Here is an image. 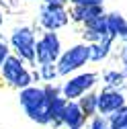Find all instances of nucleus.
<instances>
[{
	"label": "nucleus",
	"instance_id": "obj_1",
	"mask_svg": "<svg viewBox=\"0 0 127 129\" xmlns=\"http://www.w3.org/2000/svg\"><path fill=\"white\" fill-rule=\"evenodd\" d=\"M19 103L25 111V115L37 123V125H51V117L47 111V101H45V90L43 86L31 84L23 90H19Z\"/></svg>",
	"mask_w": 127,
	"mask_h": 129
},
{
	"label": "nucleus",
	"instance_id": "obj_2",
	"mask_svg": "<svg viewBox=\"0 0 127 129\" xmlns=\"http://www.w3.org/2000/svg\"><path fill=\"white\" fill-rule=\"evenodd\" d=\"M0 76L2 80L10 86V88H17V90H23L31 84H35L33 80V70L27 66V61L23 57H19L17 53H10L8 59L2 63L0 68Z\"/></svg>",
	"mask_w": 127,
	"mask_h": 129
},
{
	"label": "nucleus",
	"instance_id": "obj_3",
	"mask_svg": "<svg viewBox=\"0 0 127 129\" xmlns=\"http://www.w3.org/2000/svg\"><path fill=\"white\" fill-rule=\"evenodd\" d=\"M12 53H17L19 57H23L27 63L37 66V53H35V43H37V35L35 29L29 25H21L14 27L10 31V39H8Z\"/></svg>",
	"mask_w": 127,
	"mask_h": 129
},
{
	"label": "nucleus",
	"instance_id": "obj_4",
	"mask_svg": "<svg viewBox=\"0 0 127 129\" xmlns=\"http://www.w3.org/2000/svg\"><path fill=\"white\" fill-rule=\"evenodd\" d=\"M88 61H90V43L82 41L72 45L70 49H64L55 63H57L59 76H70L74 72H80Z\"/></svg>",
	"mask_w": 127,
	"mask_h": 129
},
{
	"label": "nucleus",
	"instance_id": "obj_5",
	"mask_svg": "<svg viewBox=\"0 0 127 129\" xmlns=\"http://www.w3.org/2000/svg\"><path fill=\"white\" fill-rule=\"evenodd\" d=\"M101 74L99 72H80L70 76L66 82L61 84V94L66 96L68 101H78L82 94H86L88 90H92L99 84Z\"/></svg>",
	"mask_w": 127,
	"mask_h": 129
},
{
	"label": "nucleus",
	"instance_id": "obj_6",
	"mask_svg": "<svg viewBox=\"0 0 127 129\" xmlns=\"http://www.w3.org/2000/svg\"><path fill=\"white\" fill-rule=\"evenodd\" d=\"M70 23V8L66 4H49L43 2L39 8V25L43 31H59Z\"/></svg>",
	"mask_w": 127,
	"mask_h": 129
},
{
	"label": "nucleus",
	"instance_id": "obj_7",
	"mask_svg": "<svg viewBox=\"0 0 127 129\" xmlns=\"http://www.w3.org/2000/svg\"><path fill=\"white\" fill-rule=\"evenodd\" d=\"M64 51L61 39L57 31H43L41 37L35 43V53H37V63H55Z\"/></svg>",
	"mask_w": 127,
	"mask_h": 129
},
{
	"label": "nucleus",
	"instance_id": "obj_8",
	"mask_svg": "<svg viewBox=\"0 0 127 129\" xmlns=\"http://www.w3.org/2000/svg\"><path fill=\"white\" fill-rule=\"evenodd\" d=\"M127 105V96L121 92V88H109L105 86L101 92H99V113L101 115H111L115 113L117 109L125 107Z\"/></svg>",
	"mask_w": 127,
	"mask_h": 129
},
{
	"label": "nucleus",
	"instance_id": "obj_9",
	"mask_svg": "<svg viewBox=\"0 0 127 129\" xmlns=\"http://www.w3.org/2000/svg\"><path fill=\"white\" fill-rule=\"evenodd\" d=\"M86 115L84 111L80 109L78 101H68L66 107H64V113H61V123L66 125L68 129H84V123H86Z\"/></svg>",
	"mask_w": 127,
	"mask_h": 129
},
{
	"label": "nucleus",
	"instance_id": "obj_10",
	"mask_svg": "<svg viewBox=\"0 0 127 129\" xmlns=\"http://www.w3.org/2000/svg\"><path fill=\"white\" fill-rule=\"evenodd\" d=\"M105 4H72L70 6V21L84 25L86 21L99 17V14H105Z\"/></svg>",
	"mask_w": 127,
	"mask_h": 129
},
{
	"label": "nucleus",
	"instance_id": "obj_11",
	"mask_svg": "<svg viewBox=\"0 0 127 129\" xmlns=\"http://www.w3.org/2000/svg\"><path fill=\"white\" fill-rule=\"evenodd\" d=\"M107 27H109V35L113 37L115 41L117 39H123L127 37V19L119 10H111L107 12Z\"/></svg>",
	"mask_w": 127,
	"mask_h": 129
},
{
	"label": "nucleus",
	"instance_id": "obj_12",
	"mask_svg": "<svg viewBox=\"0 0 127 129\" xmlns=\"http://www.w3.org/2000/svg\"><path fill=\"white\" fill-rule=\"evenodd\" d=\"M113 45H115V39L113 37H105L97 43H90V61H105L111 53H113Z\"/></svg>",
	"mask_w": 127,
	"mask_h": 129
},
{
	"label": "nucleus",
	"instance_id": "obj_13",
	"mask_svg": "<svg viewBox=\"0 0 127 129\" xmlns=\"http://www.w3.org/2000/svg\"><path fill=\"white\" fill-rule=\"evenodd\" d=\"M101 78H103V82H105V86H109V88H123L127 82V72L121 68V70H117V68H109V70H105L103 74H101Z\"/></svg>",
	"mask_w": 127,
	"mask_h": 129
},
{
	"label": "nucleus",
	"instance_id": "obj_14",
	"mask_svg": "<svg viewBox=\"0 0 127 129\" xmlns=\"http://www.w3.org/2000/svg\"><path fill=\"white\" fill-rule=\"evenodd\" d=\"M78 105H80V109L84 111V115L88 119L94 117V115H99V92L88 90L86 94H82L80 99H78Z\"/></svg>",
	"mask_w": 127,
	"mask_h": 129
},
{
	"label": "nucleus",
	"instance_id": "obj_15",
	"mask_svg": "<svg viewBox=\"0 0 127 129\" xmlns=\"http://www.w3.org/2000/svg\"><path fill=\"white\" fill-rule=\"evenodd\" d=\"M109 119V127H113V129H125L127 127V105L117 109L115 113H111V115H107Z\"/></svg>",
	"mask_w": 127,
	"mask_h": 129
},
{
	"label": "nucleus",
	"instance_id": "obj_16",
	"mask_svg": "<svg viewBox=\"0 0 127 129\" xmlns=\"http://www.w3.org/2000/svg\"><path fill=\"white\" fill-rule=\"evenodd\" d=\"M82 27H88V29H94L97 33H101L103 37L109 35V27H107V12L105 14H99V17H94L90 21H86Z\"/></svg>",
	"mask_w": 127,
	"mask_h": 129
},
{
	"label": "nucleus",
	"instance_id": "obj_17",
	"mask_svg": "<svg viewBox=\"0 0 127 129\" xmlns=\"http://www.w3.org/2000/svg\"><path fill=\"white\" fill-rule=\"evenodd\" d=\"M39 74H41L43 82H53V80L59 76L57 63H39Z\"/></svg>",
	"mask_w": 127,
	"mask_h": 129
},
{
	"label": "nucleus",
	"instance_id": "obj_18",
	"mask_svg": "<svg viewBox=\"0 0 127 129\" xmlns=\"http://www.w3.org/2000/svg\"><path fill=\"white\" fill-rule=\"evenodd\" d=\"M88 129H109V119L105 115H94L90 117V123H88Z\"/></svg>",
	"mask_w": 127,
	"mask_h": 129
},
{
	"label": "nucleus",
	"instance_id": "obj_19",
	"mask_svg": "<svg viewBox=\"0 0 127 129\" xmlns=\"http://www.w3.org/2000/svg\"><path fill=\"white\" fill-rule=\"evenodd\" d=\"M109 37V35H107ZM82 39L86 41V43H97V41H101V39H105L101 33H97L94 29H88V27H82Z\"/></svg>",
	"mask_w": 127,
	"mask_h": 129
},
{
	"label": "nucleus",
	"instance_id": "obj_20",
	"mask_svg": "<svg viewBox=\"0 0 127 129\" xmlns=\"http://www.w3.org/2000/svg\"><path fill=\"white\" fill-rule=\"evenodd\" d=\"M12 53V47H10V43L8 41H4V39H0V68H2V63L8 59V55Z\"/></svg>",
	"mask_w": 127,
	"mask_h": 129
},
{
	"label": "nucleus",
	"instance_id": "obj_21",
	"mask_svg": "<svg viewBox=\"0 0 127 129\" xmlns=\"http://www.w3.org/2000/svg\"><path fill=\"white\" fill-rule=\"evenodd\" d=\"M107 0H70V4H105Z\"/></svg>",
	"mask_w": 127,
	"mask_h": 129
},
{
	"label": "nucleus",
	"instance_id": "obj_22",
	"mask_svg": "<svg viewBox=\"0 0 127 129\" xmlns=\"http://www.w3.org/2000/svg\"><path fill=\"white\" fill-rule=\"evenodd\" d=\"M121 63H123V70L127 72V41H125L123 49H121Z\"/></svg>",
	"mask_w": 127,
	"mask_h": 129
},
{
	"label": "nucleus",
	"instance_id": "obj_23",
	"mask_svg": "<svg viewBox=\"0 0 127 129\" xmlns=\"http://www.w3.org/2000/svg\"><path fill=\"white\" fill-rule=\"evenodd\" d=\"M43 2H49V4H70V0H43Z\"/></svg>",
	"mask_w": 127,
	"mask_h": 129
},
{
	"label": "nucleus",
	"instance_id": "obj_24",
	"mask_svg": "<svg viewBox=\"0 0 127 129\" xmlns=\"http://www.w3.org/2000/svg\"><path fill=\"white\" fill-rule=\"evenodd\" d=\"M4 23V17H2V10H0V25Z\"/></svg>",
	"mask_w": 127,
	"mask_h": 129
},
{
	"label": "nucleus",
	"instance_id": "obj_25",
	"mask_svg": "<svg viewBox=\"0 0 127 129\" xmlns=\"http://www.w3.org/2000/svg\"><path fill=\"white\" fill-rule=\"evenodd\" d=\"M31 2H39V0H31Z\"/></svg>",
	"mask_w": 127,
	"mask_h": 129
},
{
	"label": "nucleus",
	"instance_id": "obj_26",
	"mask_svg": "<svg viewBox=\"0 0 127 129\" xmlns=\"http://www.w3.org/2000/svg\"><path fill=\"white\" fill-rule=\"evenodd\" d=\"M109 129H113V127H109Z\"/></svg>",
	"mask_w": 127,
	"mask_h": 129
},
{
	"label": "nucleus",
	"instance_id": "obj_27",
	"mask_svg": "<svg viewBox=\"0 0 127 129\" xmlns=\"http://www.w3.org/2000/svg\"><path fill=\"white\" fill-rule=\"evenodd\" d=\"M125 41H127V37H125Z\"/></svg>",
	"mask_w": 127,
	"mask_h": 129
},
{
	"label": "nucleus",
	"instance_id": "obj_28",
	"mask_svg": "<svg viewBox=\"0 0 127 129\" xmlns=\"http://www.w3.org/2000/svg\"><path fill=\"white\" fill-rule=\"evenodd\" d=\"M125 129H127V127H125Z\"/></svg>",
	"mask_w": 127,
	"mask_h": 129
}]
</instances>
